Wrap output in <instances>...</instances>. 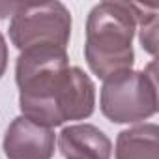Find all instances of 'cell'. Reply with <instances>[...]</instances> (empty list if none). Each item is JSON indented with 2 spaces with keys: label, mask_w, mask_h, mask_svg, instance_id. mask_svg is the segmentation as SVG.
I'll list each match as a JSON object with an SVG mask.
<instances>
[{
  "label": "cell",
  "mask_w": 159,
  "mask_h": 159,
  "mask_svg": "<svg viewBox=\"0 0 159 159\" xmlns=\"http://www.w3.org/2000/svg\"><path fill=\"white\" fill-rule=\"evenodd\" d=\"M19 107L23 116L47 127L84 120L96 107V86L77 66H69L66 49L38 45L21 51L15 64Z\"/></svg>",
  "instance_id": "1"
},
{
  "label": "cell",
  "mask_w": 159,
  "mask_h": 159,
  "mask_svg": "<svg viewBox=\"0 0 159 159\" xmlns=\"http://www.w3.org/2000/svg\"><path fill=\"white\" fill-rule=\"evenodd\" d=\"M135 28L133 2L107 0L90 10L86 19L84 56L94 75L105 81L112 75L131 71L135 62Z\"/></svg>",
  "instance_id": "2"
},
{
  "label": "cell",
  "mask_w": 159,
  "mask_h": 159,
  "mask_svg": "<svg viewBox=\"0 0 159 159\" xmlns=\"http://www.w3.org/2000/svg\"><path fill=\"white\" fill-rule=\"evenodd\" d=\"M101 112L114 124H137L157 112L155 62L142 71H124L105 79Z\"/></svg>",
  "instance_id": "3"
},
{
  "label": "cell",
  "mask_w": 159,
  "mask_h": 159,
  "mask_svg": "<svg viewBox=\"0 0 159 159\" xmlns=\"http://www.w3.org/2000/svg\"><path fill=\"white\" fill-rule=\"evenodd\" d=\"M71 38V13L62 2L21 4L10 23V39L19 49L56 45L66 49Z\"/></svg>",
  "instance_id": "4"
},
{
  "label": "cell",
  "mask_w": 159,
  "mask_h": 159,
  "mask_svg": "<svg viewBox=\"0 0 159 159\" xmlns=\"http://www.w3.org/2000/svg\"><path fill=\"white\" fill-rule=\"evenodd\" d=\"M54 131L26 116H17L4 137V153L8 159H52Z\"/></svg>",
  "instance_id": "5"
},
{
  "label": "cell",
  "mask_w": 159,
  "mask_h": 159,
  "mask_svg": "<svg viewBox=\"0 0 159 159\" xmlns=\"http://www.w3.org/2000/svg\"><path fill=\"white\" fill-rule=\"evenodd\" d=\"M58 150L66 159H111V139L92 124L67 125L58 135Z\"/></svg>",
  "instance_id": "6"
},
{
  "label": "cell",
  "mask_w": 159,
  "mask_h": 159,
  "mask_svg": "<svg viewBox=\"0 0 159 159\" xmlns=\"http://www.w3.org/2000/svg\"><path fill=\"white\" fill-rule=\"evenodd\" d=\"M159 127L142 124L118 133L114 159H159Z\"/></svg>",
  "instance_id": "7"
},
{
  "label": "cell",
  "mask_w": 159,
  "mask_h": 159,
  "mask_svg": "<svg viewBox=\"0 0 159 159\" xmlns=\"http://www.w3.org/2000/svg\"><path fill=\"white\" fill-rule=\"evenodd\" d=\"M135 6V21L140 26V43L142 49L148 51L150 54H155L157 51V6H148V4H133Z\"/></svg>",
  "instance_id": "8"
},
{
  "label": "cell",
  "mask_w": 159,
  "mask_h": 159,
  "mask_svg": "<svg viewBox=\"0 0 159 159\" xmlns=\"http://www.w3.org/2000/svg\"><path fill=\"white\" fill-rule=\"evenodd\" d=\"M6 67H8V45H6L4 36L0 34V79L6 73Z\"/></svg>",
  "instance_id": "9"
},
{
  "label": "cell",
  "mask_w": 159,
  "mask_h": 159,
  "mask_svg": "<svg viewBox=\"0 0 159 159\" xmlns=\"http://www.w3.org/2000/svg\"><path fill=\"white\" fill-rule=\"evenodd\" d=\"M21 4H11V2H0V19H6L8 15L13 17V13L19 10Z\"/></svg>",
  "instance_id": "10"
}]
</instances>
